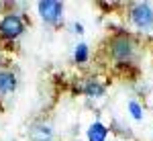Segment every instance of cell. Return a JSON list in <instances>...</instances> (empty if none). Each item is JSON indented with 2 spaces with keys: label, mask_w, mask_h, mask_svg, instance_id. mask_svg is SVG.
I'll list each match as a JSON object with an SVG mask.
<instances>
[{
  "label": "cell",
  "mask_w": 153,
  "mask_h": 141,
  "mask_svg": "<svg viewBox=\"0 0 153 141\" xmlns=\"http://www.w3.org/2000/svg\"><path fill=\"white\" fill-rule=\"evenodd\" d=\"M129 108H131V115H133V119H137V121H139V119L143 117V113H141V106L137 104L135 100H131V102H129Z\"/></svg>",
  "instance_id": "cell-10"
},
{
  "label": "cell",
  "mask_w": 153,
  "mask_h": 141,
  "mask_svg": "<svg viewBox=\"0 0 153 141\" xmlns=\"http://www.w3.org/2000/svg\"><path fill=\"white\" fill-rule=\"evenodd\" d=\"M31 137H33V141H49L51 131H49V127H45V125H35V127L31 129Z\"/></svg>",
  "instance_id": "cell-7"
},
{
  "label": "cell",
  "mask_w": 153,
  "mask_h": 141,
  "mask_svg": "<svg viewBox=\"0 0 153 141\" xmlns=\"http://www.w3.org/2000/svg\"><path fill=\"white\" fill-rule=\"evenodd\" d=\"M84 92L88 94V96H102L104 94V86L98 82H88L86 88H84Z\"/></svg>",
  "instance_id": "cell-8"
},
{
  "label": "cell",
  "mask_w": 153,
  "mask_h": 141,
  "mask_svg": "<svg viewBox=\"0 0 153 141\" xmlns=\"http://www.w3.org/2000/svg\"><path fill=\"white\" fill-rule=\"evenodd\" d=\"M131 21L139 29H149L153 27V10L149 4H135L131 10Z\"/></svg>",
  "instance_id": "cell-1"
},
{
  "label": "cell",
  "mask_w": 153,
  "mask_h": 141,
  "mask_svg": "<svg viewBox=\"0 0 153 141\" xmlns=\"http://www.w3.org/2000/svg\"><path fill=\"white\" fill-rule=\"evenodd\" d=\"M133 55V43L129 37H118L112 41V57L117 61H127Z\"/></svg>",
  "instance_id": "cell-3"
},
{
  "label": "cell",
  "mask_w": 153,
  "mask_h": 141,
  "mask_svg": "<svg viewBox=\"0 0 153 141\" xmlns=\"http://www.w3.org/2000/svg\"><path fill=\"white\" fill-rule=\"evenodd\" d=\"M86 57H88V47L84 45V43H80V45L76 47V61H86Z\"/></svg>",
  "instance_id": "cell-9"
},
{
  "label": "cell",
  "mask_w": 153,
  "mask_h": 141,
  "mask_svg": "<svg viewBox=\"0 0 153 141\" xmlns=\"http://www.w3.org/2000/svg\"><path fill=\"white\" fill-rule=\"evenodd\" d=\"M106 127L102 123H94L90 129H88V141H104L106 139Z\"/></svg>",
  "instance_id": "cell-6"
},
{
  "label": "cell",
  "mask_w": 153,
  "mask_h": 141,
  "mask_svg": "<svg viewBox=\"0 0 153 141\" xmlns=\"http://www.w3.org/2000/svg\"><path fill=\"white\" fill-rule=\"evenodd\" d=\"M16 86V80L10 72H0V92L6 94V92H12Z\"/></svg>",
  "instance_id": "cell-5"
},
{
  "label": "cell",
  "mask_w": 153,
  "mask_h": 141,
  "mask_svg": "<svg viewBox=\"0 0 153 141\" xmlns=\"http://www.w3.org/2000/svg\"><path fill=\"white\" fill-rule=\"evenodd\" d=\"M39 12L41 16L47 21V23H55L61 14V4L53 2V0H45V2H39Z\"/></svg>",
  "instance_id": "cell-4"
},
{
  "label": "cell",
  "mask_w": 153,
  "mask_h": 141,
  "mask_svg": "<svg viewBox=\"0 0 153 141\" xmlns=\"http://www.w3.org/2000/svg\"><path fill=\"white\" fill-rule=\"evenodd\" d=\"M0 33L6 37V39H14V37H19L21 33H23V23H21V19H19L16 14H8V16H4L2 23H0Z\"/></svg>",
  "instance_id": "cell-2"
}]
</instances>
